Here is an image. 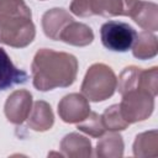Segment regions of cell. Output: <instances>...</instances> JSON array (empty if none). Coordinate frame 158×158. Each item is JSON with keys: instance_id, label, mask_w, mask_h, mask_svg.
<instances>
[{"instance_id": "1", "label": "cell", "mask_w": 158, "mask_h": 158, "mask_svg": "<svg viewBox=\"0 0 158 158\" xmlns=\"http://www.w3.org/2000/svg\"><path fill=\"white\" fill-rule=\"evenodd\" d=\"M33 86L40 91L70 86L78 74V59L67 52L41 48L36 52L32 65Z\"/></svg>"}, {"instance_id": "2", "label": "cell", "mask_w": 158, "mask_h": 158, "mask_svg": "<svg viewBox=\"0 0 158 158\" xmlns=\"http://www.w3.org/2000/svg\"><path fill=\"white\" fill-rule=\"evenodd\" d=\"M117 86L114 70L104 64L95 63L89 67L81 83V94L90 101L99 102L111 98Z\"/></svg>"}, {"instance_id": "3", "label": "cell", "mask_w": 158, "mask_h": 158, "mask_svg": "<svg viewBox=\"0 0 158 158\" xmlns=\"http://www.w3.org/2000/svg\"><path fill=\"white\" fill-rule=\"evenodd\" d=\"M36 36L32 19L0 15V43L15 48L27 47Z\"/></svg>"}, {"instance_id": "4", "label": "cell", "mask_w": 158, "mask_h": 158, "mask_svg": "<svg viewBox=\"0 0 158 158\" xmlns=\"http://www.w3.org/2000/svg\"><path fill=\"white\" fill-rule=\"evenodd\" d=\"M154 98L156 96L141 89H133L125 93L118 104L123 118L128 123L147 120L153 112Z\"/></svg>"}, {"instance_id": "5", "label": "cell", "mask_w": 158, "mask_h": 158, "mask_svg": "<svg viewBox=\"0 0 158 158\" xmlns=\"http://www.w3.org/2000/svg\"><path fill=\"white\" fill-rule=\"evenodd\" d=\"M136 36V30L121 21H107L100 28V37L104 47L112 52L128 51L132 47Z\"/></svg>"}, {"instance_id": "6", "label": "cell", "mask_w": 158, "mask_h": 158, "mask_svg": "<svg viewBox=\"0 0 158 158\" xmlns=\"http://www.w3.org/2000/svg\"><path fill=\"white\" fill-rule=\"evenodd\" d=\"M90 112L89 100L79 93H72L63 96L58 104V115L67 123H78Z\"/></svg>"}, {"instance_id": "7", "label": "cell", "mask_w": 158, "mask_h": 158, "mask_svg": "<svg viewBox=\"0 0 158 158\" xmlns=\"http://www.w3.org/2000/svg\"><path fill=\"white\" fill-rule=\"evenodd\" d=\"M32 109V94L28 90L19 89L12 91L4 106V112L9 122L15 125H21L27 120Z\"/></svg>"}, {"instance_id": "8", "label": "cell", "mask_w": 158, "mask_h": 158, "mask_svg": "<svg viewBox=\"0 0 158 158\" xmlns=\"http://www.w3.org/2000/svg\"><path fill=\"white\" fill-rule=\"evenodd\" d=\"M138 0H89L90 16H130Z\"/></svg>"}, {"instance_id": "9", "label": "cell", "mask_w": 158, "mask_h": 158, "mask_svg": "<svg viewBox=\"0 0 158 158\" xmlns=\"http://www.w3.org/2000/svg\"><path fill=\"white\" fill-rule=\"evenodd\" d=\"M74 19L72 17V15L62 7H54V9L47 10L42 16L43 32L48 38L59 41V36L62 31Z\"/></svg>"}, {"instance_id": "10", "label": "cell", "mask_w": 158, "mask_h": 158, "mask_svg": "<svg viewBox=\"0 0 158 158\" xmlns=\"http://www.w3.org/2000/svg\"><path fill=\"white\" fill-rule=\"evenodd\" d=\"M28 79V74L15 67L9 54L0 47V91L10 89L16 84H23Z\"/></svg>"}, {"instance_id": "11", "label": "cell", "mask_w": 158, "mask_h": 158, "mask_svg": "<svg viewBox=\"0 0 158 158\" xmlns=\"http://www.w3.org/2000/svg\"><path fill=\"white\" fill-rule=\"evenodd\" d=\"M59 148L62 154L69 158H89L93 156L90 139L78 132L65 135L60 141Z\"/></svg>"}, {"instance_id": "12", "label": "cell", "mask_w": 158, "mask_h": 158, "mask_svg": "<svg viewBox=\"0 0 158 158\" xmlns=\"http://www.w3.org/2000/svg\"><path fill=\"white\" fill-rule=\"evenodd\" d=\"M130 17L146 31L154 32L158 30V6L156 2L138 0Z\"/></svg>"}, {"instance_id": "13", "label": "cell", "mask_w": 158, "mask_h": 158, "mask_svg": "<svg viewBox=\"0 0 158 158\" xmlns=\"http://www.w3.org/2000/svg\"><path fill=\"white\" fill-rule=\"evenodd\" d=\"M59 41L75 47H85L94 41V32L88 25L73 20L62 31Z\"/></svg>"}, {"instance_id": "14", "label": "cell", "mask_w": 158, "mask_h": 158, "mask_svg": "<svg viewBox=\"0 0 158 158\" xmlns=\"http://www.w3.org/2000/svg\"><path fill=\"white\" fill-rule=\"evenodd\" d=\"M54 123V115L48 102L38 100L33 104L27 117V126L37 132H44L52 128Z\"/></svg>"}, {"instance_id": "15", "label": "cell", "mask_w": 158, "mask_h": 158, "mask_svg": "<svg viewBox=\"0 0 158 158\" xmlns=\"http://www.w3.org/2000/svg\"><path fill=\"white\" fill-rule=\"evenodd\" d=\"M123 139L122 136L115 131L102 135L96 143V157L99 158H120L123 156Z\"/></svg>"}, {"instance_id": "16", "label": "cell", "mask_w": 158, "mask_h": 158, "mask_svg": "<svg viewBox=\"0 0 158 158\" xmlns=\"http://www.w3.org/2000/svg\"><path fill=\"white\" fill-rule=\"evenodd\" d=\"M158 52V40L151 31H142L136 36L132 44V54L137 59H151L157 56Z\"/></svg>"}, {"instance_id": "17", "label": "cell", "mask_w": 158, "mask_h": 158, "mask_svg": "<svg viewBox=\"0 0 158 158\" xmlns=\"http://www.w3.org/2000/svg\"><path fill=\"white\" fill-rule=\"evenodd\" d=\"M133 154L136 157L158 156V132L156 130L146 131L136 136L133 142Z\"/></svg>"}, {"instance_id": "18", "label": "cell", "mask_w": 158, "mask_h": 158, "mask_svg": "<svg viewBox=\"0 0 158 158\" xmlns=\"http://www.w3.org/2000/svg\"><path fill=\"white\" fill-rule=\"evenodd\" d=\"M101 117H102V122H104L105 128L109 131L118 132V131L126 130L130 126V123L123 118L118 104H114V105L109 106L104 111Z\"/></svg>"}, {"instance_id": "19", "label": "cell", "mask_w": 158, "mask_h": 158, "mask_svg": "<svg viewBox=\"0 0 158 158\" xmlns=\"http://www.w3.org/2000/svg\"><path fill=\"white\" fill-rule=\"evenodd\" d=\"M141 72H142V68H138L136 65L126 67L121 72V74L118 77L117 86H116V89H118V93L121 95H123L125 93H127L130 90L138 89Z\"/></svg>"}, {"instance_id": "20", "label": "cell", "mask_w": 158, "mask_h": 158, "mask_svg": "<svg viewBox=\"0 0 158 158\" xmlns=\"http://www.w3.org/2000/svg\"><path fill=\"white\" fill-rule=\"evenodd\" d=\"M77 128L91 137H101L106 131L101 115L94 111H90L89 115L83 121L78 122Z\"/></svg>"}, {"instance_id": "21", "label": "cell", "mask_w": 158, "mask_h": 158, "mask_svg": "<svg viewBox=\"0 0 158 158\" xmlns=\"http://www.w3.org/2000/svg\"><path fill=\"white\" fill-rule=\"evenodd\" d=\"M0 15L32 19L31 9L23 0H0Z\"/></svg>"}, {"instance_id": "22", "label": "cell", "mask_w": 158, "mask_h": 158, "mask_svg": "<svg viewBox=\"0 0 158 158\" xmlns=\"http://www.w3.org/2000/svg\"><path fill=\"white\" fill-rule=\"evenodd\" d=\"M138 89L144 90L153 96L157 95V91H158V68L157 67H152L146 70L142 69Z\"/></svg>"}]
</instances>
